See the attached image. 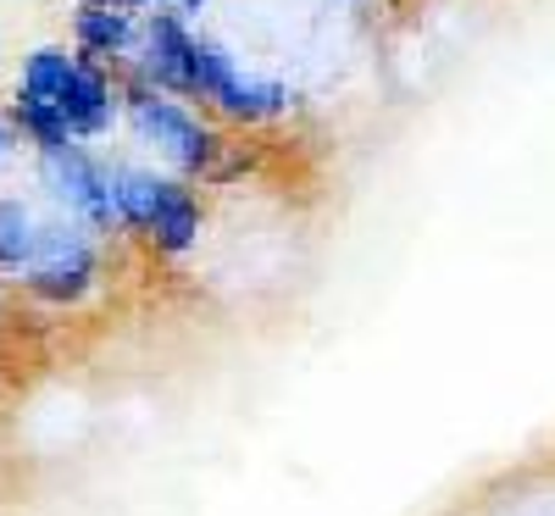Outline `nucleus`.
Listing matches in <instances>:
<instances>
[{
  "instance_id": "nucleus-14",
  "label": "nucleus",
  "mask_w": 555,
  "mask_h": 516,
  "mask_svg": "<svg viewBox=\"0 0 555 516\" xmlns=\"http://www.w3.org/2000/svg\"><path fill=\"white\" fill-rule=\"evenodd\" d=\"M0 156H7V122H0Z\"/></svg>"
},
{
  "instance_id": "nucleus-1",
  "label": "nucleus",
  "mask_w": 555,
  "mask_h": 516,
  "mask_svg": "<svg viewBox=\"0 0 555 516\" xmlns=\"http://www.w3.org/2000/svg\"><path fill=\"white\" fill-rule=\"evenodd\" d=\"M133 122H139V133H145V139H156V145H162L183 172H206L211 156H217V145H222V139L206 133L183 106L156 101V95H139V101H133Z\"/></svg>"
},
{
  "instance_id": "nucleus-5",
  "label": "nucleus",
  "mask_w": 555,
  "mask_h": 516,
  "mask_svg": "<svg viewBox=\"0 0 555 516\" xmlns=\"http://www.w3.org/2000/svg\"><path fill=\"white\" fill-rule=\"evenodd\" d=\"M145 233H151L162 250H190L195 233H201V206H195V195L183 190V183L156 178V211H151V228H145Z\"/></svg>"
},
{
  "instance_id": "nucleus-4",
  "label": "nucleus",
  "mask_w": 555,
  "mask_h": 516,
  "mask_svg": "<svg viewBox=\"0 0 555 516\" xmlns=\"http://www.w3.org/2000/svg\"><path fill=\"white\" fill-rule=\"evenodd\" d=\"M62 122L67 133H106L112 122V83L101 78V62L83 56L73 83H67V101H62Z\"/></svg>"
},
{
  "instance_id": "nucleus-9",
  "label": "nucleus",
  "mask_w": 555,
  "mask_h": 516,
  "mask_svg": "<svg viewBox=\"0 0 555 516\" xmlns=\"http://www.w3.org/2000/svg\"><path fill=\"white\" fill-rule=\"evenodd\" d=\"M228 117H245V122H261V117H278V112H284L289 106V95H284V89H278V83H261V78H234V89H228V95L217 101Z\"/></svg>"
},
{
  "instance_id": "nucleus-3",
  "label": "nucleus",
  "mask_w": 555,
  "mask_h": 516,
  "mask_svg": "<svg viewBox=\"0 0 555 516\" xmlns=\"http://www.w3.org/2000/svg\"><path fill=\"white\" fill-rule=\"evenodd\" d=\"M145 78H156L162 89H178V95H195V39L172 12H151L145 23Z\"/></svg>"
},
{
  "instance_id": "nucleus-10",
  "label": "nucleus",
  "mask_w": 555,
  "mask_h": 516,
  "mask_svg": "<svg viewBox=\"0 0 555 516\" xmlns=\"http://www.w3.org/2000/svg\"><path fill=\"white\" fill-rule=\"evenodd\" d=\"M34 245H39V228L28 217L23 201H0V267H34Z\"/></svg>"
},
{
  "instance_id": "nucleus-11",
  "label": "nucleus",
  "mask_w": 555,
  "mask_h": 516,
  "mask_svg": "<svg viewBox=\"0 0 555 516\" xmlns=\"http://www.w3.org/2000/svg\"><path fill=\"white\" fill-rule=\"evenodd\" d=\"M95 278V261H62V267H34L28 272V289L39 300H78Z\"/></svg>"
},
{
  "instance_id": "nucleus-12",
  "label": "nucleus",
  "mask_w": 555,
  "mask_h": 516,
  "mask_svg": "<svg viewBox=\"0 0 555 516\" xmlns=\"http://www.w3.org/2000/svg\"><path fill=\"white\" fill-rule=\"evenodd\" d=\"M83 7H89V12H128L133 0H83Z\"/></svg>"
},
{
  "instance_id": "nucleus-2",
  "label": "nucleus",
  "mask_w": 555,
  "mask_h": 516,
  "mask_svg": "<svg viewBox=\"0 0 555 516\" xmlns=\"http://www.w3.org/2000/svg\"><path fill=\"white\" fill-rule=\"evenodd\" d=\"M44 183H51V195H56V201H67V206H73V211H83L89 222H117L106 172H101L95 162H89L78 145L44 151Z\"/></svg>"
},
{
  "instance_id": "nucleus-6",
  "label": "nucleus",
  "mask_w": 555,
  "mask_h": 516,
  "mask_svg": "<svg viewBox=\"0 0 555 516\" xmlns=\"http://www.w3.org/2000/svg\"><path fill=\"white\" fill-rule=\"evenodd\" d=\"M73 73H78V62H73V56H62V51H39V56H28V67H23V95H17V101L62 112Z\"/></svg>"
},
{
  "instance_id": "nucleus-13",
  "label": "nucleus",
  "mask_w": 555,
  "mask_h": 516,
  "mask_svg": "<svg viewBox=\"0 0 555 516\" xmlns=\"http://www.w3.org/2000/svg\"><path fill=\"white\" fill-rule=\"evenodd\" d=\"M133 7H156V12H162V7H167V0H133Z\"/></svg>"
},
{
  "instance_id": "nucleus-7",
  "label": "nucleus",
  "mask_w": 555,
  "mask_h": 516,
  "mask_svg": "<svg viewBox=\"0 0 555 516\" xmlns=\"http://www.w3.org/2000/svg\"><path fill=\"white\" fill-rule=\"evenodd\" d=\"M133 23H128V12H78V44H83V56H95V62H106V56H128L133 51Z\"/></svg>"
},
{
  "instance_id": "nucleus-8",
  "label": "nucleus",
  "mask_w": 555,
  "mask_h": 516,
  "mask_svg": "<svg viewBox=\"0 0 555 516\" xmlns=\"http://www.w3.org/2000/svg\"><path fill=\"white\" fill-rule=\"evenodd\" d=\"M106 183H112V211H117V222H128V228H151V211H156V178H151V172H133V167H117V172H106Z\"/></svg>"
}]
</instances>
